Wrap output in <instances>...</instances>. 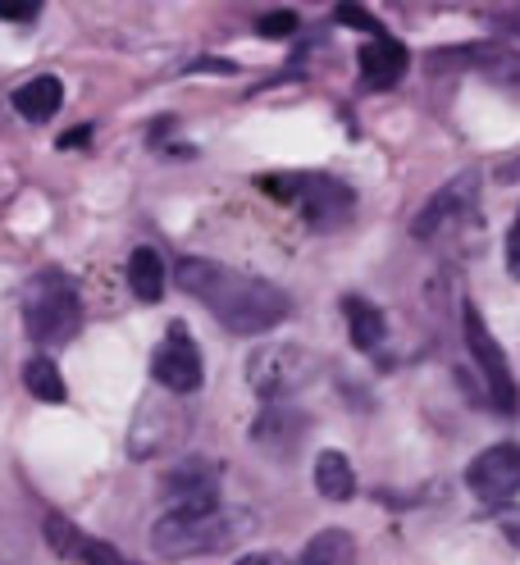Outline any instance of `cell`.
<instances>
[{
  "instance_id": "6da1fadb",
  "label": "cell",
  "mask_w": 520,
  "mask_h": 565,
  "mask_svg": "<svg viewBox=\"0 0 520 565\" xmlns=\"http://www.w3.org/2000/svg\"><path fill=\"white\" fill-rule=\"evenodd\" d=\"M179 288L197 297L229 333H242V338L265 333L293 315V301L284 288H274V282L252 278V274H237L229 265H215V260H197V256L179 260Z\"/></svg>"
},
{
  "instance_id": "7a4b0ae2",
  "label": "cell",
  "mask_w": 520,
  "mask_h": 565,
  "mask_svg": "<svg viewBox=\"0 0 520 565\" xmlns=\"http://www.w3.org/2000/svg\"><path fill=\"white\" fill-rule=\"evenodd\" d=\"M23 320H28V333L46 347H60L83 329V297H78L74 282H68V274L46 269L28 282L23 288Z\"/></svg>"
},
{
  "instance_id": "3957f363",
  "label": "cell",
  "mask_w": 520,
  "mask_h": 565,
  "mask_svg": "<svg viewBox=\"0 0 520 565\" xmlns=\"http://www.w3.org/2000/svg\"><path fill=\"white\" fill-rule=\"evenodd\" d=\"M242 534V520L224 515V511H205V515H165L151 529V547L165 561H188V556H205V552H224L233 547Z\"/></svg>"
},
{
  "instance_id": "277c9868",
  "label": "cell",
  "mask_w": 520,
  "mask_h": 565,
  "mask_svg": "<svg viewBox=\"0 0 520 565\" xmlns=\"http://www.w3.org/2000/svg\"><path fill=\"white\" fill-rule=\"evenodd\" d=\"M320 361L310 356L306 347H293V342H269L261 347L256 356L247 361V383L252 393L265 397V402H284L293 393H301V387L316 379Z\"/></svg>"
},
{
  "instance_id": "5b68a950",
  "label": "cell",
  "mask_w": 520,
  "mask_h": 565,
  "mask_svg": "<svg viewBox=\"0 0 520 565\" xmlns=\"http://www.w3.org/2000/svg\"><path fill=\"white\" fill-rule=\"evenodd\" d=\"M261 188L284 192L279 201H297L301 215H306V224L320 228V233L338 228L347 215H352V205H357L352 188L338 183V179H325V173H306V179H265Z\"/></svg>"
},
{
  "instance_id": "8992f818",
  "label": "cell",
  "mask_w": 520,
  "mask_h": 565,
  "mask_svg": "<svg viewBox=\"0 0 520 565\" xmlns=\"http://www.w3.org/2000/svg\"><path fill=\"white\" fill-rule=\"evenodd\" d=\"M461 329H466V347H470V356H475V365H479V374H484V387H489L494 406L511 415V411L520 406V387H516L511 365H507V356H502V347H498V338L489 333V324H484V315H479L475 301H466V310H461Z\"/></svg>"
},
{
  "instance_id": "52a82bcc",
  "label": "cell",
  "mask_w": 520,
  "mask_h": 565,
  "mask_svg": "<svg viewBox=\"0 0 520 565\" xmlns=\"http://www.w3.org/2000/svg\"><path fill=\"white\" fill-rule=\"evenodd\" d=\"M151 379L160 387H169V393H197L205 370H201V351L192 342V333L183 324H173L160 342V351L151 356Z\"/></svg>"
},
{
  "instance_id": "ba28073f",
  "label": "cell",
  "mask_w": 520,
  "mask_h": 565,
  "mask_svg": "<svg viewBox=\"0 0 520 565\" xmlns=\"http://www.w3.org/2000/svg\"><path fill=\"white\" fill-rule=\"evenodd\" d=\"M475 196H479V173L475 169H466V173H457L453 183H443L429 201H425V210L411 220V237L415 242H429V237H438L443 228H453L466 210L475 205Z\"/></svg>"
},
{
  "instance_id": "9c48e42d",
  "label": "cell",
  "mask_w": 520,
  "mask_h": 565,
  "mask_svg": "<svg viewBox=\"0 0 520 565\" xmlns=\"http://www.w3.org/2000/svg\"><path fill=\"white\" fill-rule=\"evenodd\" d=\"M466 483L479 502H507L520 492V447L516 443H498L489 451H479L466 466Z\"/></svg>"
},
{
  "instance_id": "30bf717a",
  "label": "cell",
  "mask_w": 520,
  "mask_h": 565,
  "mask_svg": "<svg viewBox=\"0 0 520 565\" xmlns=\"http://www.w3.org/2000/svg\"><path fill=\"white\" fill-rule=\"evenodd\" d=\"M160 498L169 502L173 515H205V511H220L215 470L205 466V461H183L179 470H169V475H165Z\"/></svg>"
},
{
  "instance_id": "8fae6325",
  "label": "cell",
  "mask_w": 520,
  "mask_h": 565,
  "mask_svg": "<svg viewBox=\"0 0 520 565\" xmlns=\"http://www.w3.org/2000/svg\"><path fill=\"white\" fill-rule=\"evenodd\" d=\"M46 539H51V547H55L60 556L78 561V565H137V561H128L124 552H115L110 543L87 539L83 529H74V524L60 520V515H51V520H46Z\"/></svg>"
},
{
  "instance_id": "7c38bea8",
  "label": "cell",
  "mask_w": 520,
  "mask_h": 565,
  "mask_svg": "<svg viewBox=\"0 0 520 565\" xmlns=\"http://www.w3.org/2000/svg\"><path fill=\"white\" fill-rule=\"evenodd\" d=\"M361 83L370 87V92H389V87H397L402 78H406V68H411V55H406V46L402 42H393V38H374L370 46H361Z\"/></svg>"
},
{
  "instance_id": "4fadbf2b",
  "label": "cell",
  "mask_w": 520,
  "mask_h": 565,
  "mask_svg": "<svg viewBox=\"0 0 520 565\" xmlns=\"http://www.w3.org/2000/svg\"><path fill=\"white\" fill-rule=\"evenodd\" d=\"M461 60L475 68L479 78H489L494 87L520 96V55L507 46H461Z\"/></svg>"
},
{
  "instance_id": "5bb4252c",
  "label": "cell",
  "mask_w": 520,
  "mask_h": 565,
  "mask_svg": "<svg viewBox=\"0 0 520 565\" xmlns=\"http://www.w3.org/2000/svg\"><path fill=\"white\" fill-rule=\"evenodd\" d=\"M301 434H306V419H301L297 411H279V406H269V411L256 419V429H252V438H256L261 447H269L274 456H288Z\"/></svg>"
},
{
  "instance_id": "9a60e30c",
  "label": "cell",
  "mask_w": 520,
  "mask_h": 565,
  "mask_svg": "<svg viewBox=\"0 0 520 565\" xmlns=\"http://www.w3.org/2000/svg\"><path fill=\"white\" fill-rule=\"evenodd\" d=\"M60 100H64V87H60V78H32V83H23V87H14V110L28 119V124H46V119H55V110H60Z\"/></svg>"
},
{
  "instance_id": "2e32d148",
  "label": "cell",
  "mask_w": 520,
  "mask_h": 565,
  "mask_svg": "<svg viewBox=\"0 0 520 565\" xmlns=\"http://www.w3.org/2000/svg\"><path fill=\"white\" fill-rule=\"evenodd\" d=\"M316 488H320V498H329V502H347L357 492L352 461H347L342 451H320V461H316Z\"/></svg>"
},
{
  "instance_id": "e0dca14e",
  "label": "cell",
  "mask_w": 520,
  "mask_h": 565,
  "mask_svg": "<svg viewBox=\"0 0 520 565\" xmlns=\"http://www.w3.org/2000/svg\"><path fill=\"white\" fill-rule=\"evenodd\" d=\"M342 315H347V329H352V342L361 351H374L379 342H384L389 324H384V315H379V306H370L361 297H347L342 301Z\"/></svg>"
},
{
  "instance_id": "ac0fdd59",
  "label": "cell",
  "mask_w": 520,
  "mask_h": 565,
  "mask_svg": "<svg viewBox=\"0 0 520 565\" xmlns=\"http://www.w3.org/2000/svg\"><path fill=\"white\" fill-rule=\"evenodd\" d=\"M128 288L142 297V301H160L165 297V265L151 246H137L128 256Z\"/></svg>"
},
{
  "instance_id": "d6986e66",
  "label": "cell",
  "mask_w": 520,
  "mask_h": 565,
  "mask_svg": "<svg viewBox=\"0 0 520 565\" xmlns=\"http://www.w3.org/2000/svg\"><path fill=\"white\" fill-rule=\"evenodd\" d=\"M352 561H357V539L347 529H325L301 552V565H352Z\"/></svg>"
},
{
  "instance_id": "ffe728a7",
  "label": "cell",
  "mask_w": 520,
  "mask_h": 565,
  "mask_svg": "<svg viewBox=\"0 0 520 565\" xmlns=\"http://www.w3.org/2000/svg\"><path fill=\"white\" fill-rule=\"evenodd\" d=\"M23 387L38 402H64V379H60V365L46 361V356H32L23 365Z\"/></svg>"
},
{
  "instance_id": "44dd1931",
  "label": "cell",
  "mask_w": 520,
  "mask_h": 565,
  "mask_svg": "<svg viewBox=\"0 0 520 565\" xmlns=\"http://www.w3.org/2000/svg\"><path fill=\"white\" fill-rule=\"evenodd\" d=\"M261 38H288V32H297V14L293 10H269L261 23H256Z\"/></svg>"
},
{
  "instance_id": "7402d4cb",
  "label": "cell",
  "mask_w": 520,
  "mask_h": 565,
  "mask_svg": "<svg viewBox=\"0 0 520 565\" xmlns=\"http://www.w3.org/2000/svg\"><path fill=\"white\" fill-rule=\"evenodd\" d=\"M333 19H338L342 28H361V32H374V38H384V28H379V19H370L361 6H338V10H333Z\"/></svg>"
},
{
  "instance_id": "603a6c76",
  "label": "cell",
  "mask_w": 520,
  "mask_h": 565,
  "mask_svg": "<svg viewBox=\"0 0 520 565\" xmlns=\"http://www.w3.org/2000/svg\"><path fill=\"white\" fill-rule=\"evenodd\" d=\"M38 14H42L38 0H0V19H6V23H28Z\"/></svg>"
},
{
  "instance_id": "cb8c5ba5",
  "label": "cell",
  "mask_w": 520,
  "mask_h": 565,
  "mask_svg": "<svg viewBox=\"0 0 520 565\" xmlns=\"http://www.w3.org/2000/svg\"><path fill=\"white\" fill-rule=\"evenodd\" d=\"M507 274H511V278H520V210H516L511 233H507Z\"/></svg>"
},
{
  "instance_id": "d4e9b609",
  "label": "cell",
  "mask_w": 520,
  "mask_h": 565,
  "mask_svg": "<svg viewBox=\"0 0 520 565\" xmlns=\"http://www.w3.org/2000/svg\"><path fill=\"white\" fill-rule=\"evenodd\" d=\"M489 19H494L502 32H516V38H520V10H494Z\"/></svg>"
},
{
  "instance_id": "484cf974",
  "label": "cell",
  "mask_w": 520,
  "mask_h": 565,
  "mask_svg": "<svg viewBox=\"0 0 520 565\" xmlns=\"http://www.w3.org/2000/svg\"><path fill=\"white\" fill-rule=\"evenodd\" d=\"M192 74H233L229 60H192Z\"/></svg>"
},
{
  "instance_id": "4316f807",
  "label": "cell",
  "mask_w": 520,
  "mask_h": 565,
  "mask_svg": "<svg viewBox=\"0 0 520 565\" xmlns=\"http://www.w3.org/2000/svg\"><path fill=\"white\" fill-rule=\"evenodd\" d=\"M87 137H92V128H78V132H64V137H60V147H64V151H68V147H83V141H87Z\"/></svg>"
},
{
  "instance_id": "83f0119b",
  "label": "cell",
  "mask_w": 520,
  "mask_h": 565,
  "mask_svg": "<svg viewBox=\"0 0 520 565\" xmlns=\"http://www.w3.org/2000/svg\"><path fill=\"white\" fill-rule=\"evenodd\" d=\"M233 565H279V561H274L269 552H252V556H242V561H233Z\"/></svg>"
}]
</instances>
